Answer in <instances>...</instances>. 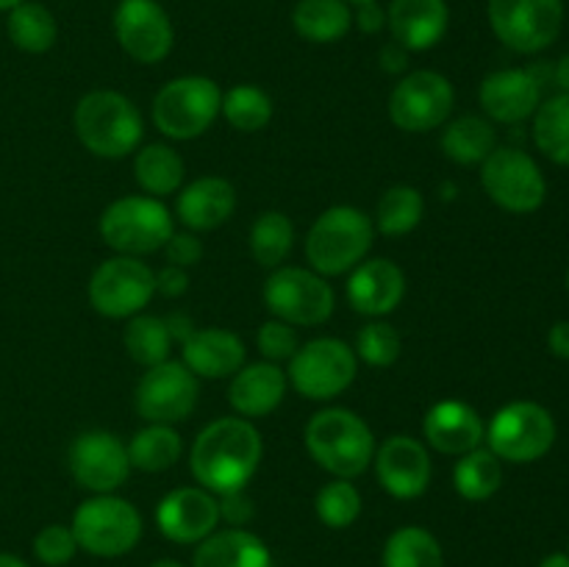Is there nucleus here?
Wrapping results in <instances>:
<instances>
[{
  "instance_id": "obj_39",
  "label": "nucleus",
  "mask_w": 569,
  "mask_h": 567,
  "mask_svg": "<svg viewBox=\"0 0 569 567\" xmlns=\"http://www.w3.org/2000/svg\"><path fill=\"white\" fill-rule=\"evenodd\" d=\"M222 117L231 122V128L242 133H256L270 126L272 120V100L264 89L239 83L222 94Z\"/></svg>"
},
{
  "instance_id": "obj_13",
  "label": "nucleus",
  "mask_w": 569,
  "mask_h": 567,
  "mask_svg": "<svg viewBox=\"0 0 569 567\" xmlns=\"http://www.w3.org/2000/svg\"><path fill=\"white\" fill-rule=\"evenodd\" d=\"M156 295V272L137 256H114L89 278V304L109 320L139 315Z\"/></svg>"
},
{
  "instance_id": "obj_32",
  "label": "nucleus",
  "mask_w": 569,
  "mask_h": 567,
  "mask_svg": "<svg viewBox=\"0 0 569 567\" xmlns=\"http://www.w3.org/2000/svg\"><path fill=\"white\" fill-rule=\"evenodd\" d=\"M181 450L183 442L176 428L167 422H150L128 442V459H131V467L142 472H164L181 459Z\"/></svg>"
},
{
  "instance_id": "obj_26",
  "label": "nucleus",
  "mask_w": 569,
  "mask_h": 567,
  "mask_svg": "<svg viewBox=\"0 0 569 567\" xmlns=\"http://www.w3.org/2000/svg\"><path fill=\"white\" fill-rule=\"evenodd\" d=\"M283 395H287V372L272 361H256L233 372L228 404L248 420V417H264L276 411Z\"/></svg>"
},
{
  "instance_id": "obj_6",
  "label": "nucleus",
  "mask_w": 569,
  "mask_h": 567,
  "mask_svg": "<svg viewBox=\"0 0 569 567\" xmlns=\"http://www.w3.org/2000/svg\"><path fill=\"white\" fill-rule=\"evenodd\" d=\"M78 548L100 559H117L137 548L142 539V515L137 506L117 495H94L72 515Z\"/></svg>"
},
{
  "instance_id": "obj_23",
  "label": "nucleus",
  "mask_w": 569,
  "mask_h": 567,
  "mask_svg": "<svg viewBox=\"0 0 569 567\" xmlns=\"http://www.w3.org/2000/svg\"><path fill=\"white\" fill-rule=\"evenodd\" d=\"M406 295V276L395 261L365 259L350 270L348 300L359 315L383 317L400 306Z\"/></svg>"
},
{
  "instance_id": "obj_54",
  "label": "nucleus",
  "mask_w": 569,
  "mask_h": 567,
  "mask_svg": "<svg viewBox=\"0 0 569 567\" xmlns=\"http://www.w3.org/2000/svg\"><path fill=\"white\" fill-rule=\"evenodd\" d=\"M150 567H183V565H181V561H176V559H156Z\"/></svg>"
},
{
  "instance_id": "obj_49",
  "label": "nucleus",
  "mask_w": 569,
  "mask_h": 567,
  "mask_svg": "<svg viewBox=\"0 0 569 567\" xmlns=\"http://www.w3.org/2000/svg\"><path fill=\"white\" fill-rule=\"evenodd\" d=\"M550 354L559 359H569V320H559L548 334Z\"/></svg>"
},
{
  "instance_id": "obj_36",
  "label": "nucleus",
  "mask_w": 569,
  "mask_h": 567,
  "mask_svg": "<svg viewBox=\"0 0 569 567\" xmlns=\"http://www.w3.org/2000/svg\"><path fill=\"white\" fill-rule=\"evenodd\" d=\"M422 215H426V200L420 189L400 183V187L387 189L378 200L376 226L383 237H406L420 226Z\"/></svg>"
},
{
  "instance_id": "obj_29",
  "label": "nucleus",
  "mask_w": 569,
  "mask_h": 567,
  "mask_svg": "<svg viewBox=\"0 0 569 567\" xmlns=\"http://www.w3.org/2000/svg\"><path fill=\"white\" fill-rule=\"evenodd\" d=\"M133 176H137V183L150 198H164V195L181 189L187 167H183L178 150H172L170 145L150 142L139 148L137 159H133Z\"/></svg>"
},
{
  "instance_id": "obj_2",
  "label": "nucleus",
  "mask_w": 569,
  "mask_h": 567,
  "mask_svg": "<svg viewBox=\"0 0 569 567\" xmlns=\"http://www.w3.org/2000/svg\"><path fill=\"white\" fill-rule=\"evenodd\" d=\"M76 137L89 153L100 159H122L142 142L144 120L137 103L114 89L87 92L72 115Z\"/></svg>"
},
{
  "instance_id": "obj_3",
  "label": "nucleus",
  "mask_w": 569,
  "mask_h": 567,
  "mask_svg": "<svg viewBox=\"0 0 569 567\" xmlns=\"http://www.w3.org/2000/svg\"><path fill=\"white\" fill-rule=\"evenodd\" d=\"M306 448L311 459L337 478H356L376 456L370 426L350 409H322L306 426Z\"/></svg>"
},
{
  "instance_id": "obj_15",
  "label": "nucleus",
  "mask_w": 569,
  "mask_h": 567,
  "mask_svg": "<svg viewBox=\"0 0 569 567\" xmlns=\"http://www.w3.org/2000/svg\"><path fill=\"white\" fill-rule=\"evenodd\" d=\"M198 376L183 361L148 367L137 384V411L148 422H181L198 406Z\"/></svg>"
},
{
  "instance_id": "obj_41",
  "label": "nucleus",
  "mask_w": 569,
  "mask_h": 567,
  "mask_svg": "<svg viewBox=\"0 0 569 567\" xmlns=\"http://www.w3.org/2000/svg\"><path fill=\"white\" fill-rule=\"evenodd\" d=\"M356 356L370 367H389L400 356V334L389 322L372 320L356 337Z\"/></svg>"
},
{
  "instance_id": "obj_37",
  "label": "nucleus",
  "mask_w": 569,
  "mask_h": 567,
  "mask_svg": "<svg viewBox=\"0 0 569 567\" xmlns=\"http://www.w3.org/2000/svg\"><path fill=\"white\" fill-rule=\"evenodd\" d=\"M122 342H126L128 356H131L137 365H142L144 370L170 359L172 337L164 317L142 315V311L133 315L131 322H128Z\"/></svg>"
},
{
  "instance_id": "obj_14",
  "label": "nucleus",
  "mask_w": 569,
  "mask_h": 567,
  "mask_svg": "<svg viewBox=\"0 0 569 567\" xmlns=\"http://www.w3.org/2000/svg\"><path fill=\"white\" fill-rule=\"evenodd\" d=\"M453 83L437 70L409 72L389 94V120L406 133H428L453 111Z\"/></svg>"
},
{
  "instance_id": "obj_7",
  "label": "nucleus",
  "mask_w": 569,
  "mask_h": 567,
  "mask_svg": "<svg viewBox=\"0 0 569 567\" xmlns=\"http://www.w3.org/2000/svg\"><path fill=\"white\" fill-rule=\"evenodd\" d=\"M222 111V92L206 76H181L167 81L153 100V122L164 137H200L214 126Z\"/></svg>"
},
{
  "instance_id": "obj_34",
  "label": "nucleus",
  "mask_w": 569,
  "mask_h": 567,
  "mask_svg": "<svg viewBox=\"0 0 569 567\" xmlns=\"http://www.w3.org/2000/svg\"><path fill=\"white\" fill-rule=\"evenodd\" d=\"M503 484V461L489 448L459 456L453 467V487L465 500H489Z\"/></svg>"
},
{
  "instance_id": "obj_42",
  "label": "nucleus",
  "mask_w": 569,
  "mask_h": 567,
  "mask_svg": "<svg viewBox=\"0 0 569 567\" xmlns=\"http://www.w3.org/2000/svg\"><path fill=\"white\" fill-rule=\"evenodd\" d=\"M78 539L72 534L70 526H61V523H50L42 531L33 537V556L42 561L44 567H64L76 559L78 554Z\"/></svg>"
},
{
  "instance_id": "obj_5",
  "label": "nucleus",
  "mask_w": 569,
  "mask_h": 567,
  "mask_svg": "<svg viewBox=\"0 0 569 567\" xmlns=\"http://www.w3.org/2000/svg\"><path fill=\"white\" fill-rule=\"evenodd\" d=\"M100 239L117 250V256L156 253L176 233L172 215L159 198L150 195H126L106 206L98 222Z\"/></svg>"
},
{
  "instance_id": "obj_33",
  "label": "nucleus",
  "mask_w": 569,
  "mask_h": 567,
  "mask_svg": "<svg viewBox=\"0 0 569 567\" xmlns=\"http://www.w3.org/2000/svg\"><path fill=\"white\" fill-rule=\"evenodd\" d=\"M383 567H445L439 539L422 526H403L387 537Z\"/></svg>"
},
{
  "instance_id": "obj_18",
  "label": "nucleus",
  "mask_w": 569,
  "mask_h": 567,
  "mask_svg": "<svg viewBox=\"0 0 569 567\" xmlns=\"http://www.w3.org/2000/svg\"><path fill=\"white\" fill-rule=\"evenodd\" d=\"M217 523H220V504L217 495L203 487L172 489L156 509L159 531L178 545H198L200 539L217 531Z\"/></svg>"
},
{
  "instance_id": "obj_48",
  "label": "nucleus",
  "mask_w": 569,
  "mask_h": 567,
  "mask_svg": "<svg viewBox=\"0 0 569 567\" xmlns=\"http://www.w3.org/2000/svg\"><path fill=\"white\" fill-rule=\"evenodd\" d=\"M409 64V50L398 42H389L381 48V67L387 72H403Z\"/></svg>"
},
{
  "instance_id": "obj_57",
  "label": "nucleus",
  "mask_w": 569,
  "mask_h": 567,
  "mask_svg": "<svg viewBox=\"0 0 569 567\" xmlns=\"http://www.w3.org/2000/svg\"><path fill=\"white\" fill-rule=\"evenodd\" d=\"M567 289H569V270H567Z\"/></svg>"
},
{
  "instance_id": "obj_30",
  "label": "nucleus",
  "mask_w": 569,
  "mask_h": 567,
  "mask_svg": "<svg viewBox=\"0 0 569 567\" xmlns=\"http://www.w3.org/2000/svg\"><path fill=\"white\" fill-rule=\"evenodd\" d=\"M6 31L14 48H20L22 53H48L50 48L59 39V22H56L53 11L44 3L37 0H22L20 6L9 11V20H6Z\"/></svg>"
},
{
  "instance_id": "obj_53",
  "label": "nucleus",
  "mask_w": 569,
  "mask_h": 567,
  "mask_svg": "<svg viewBox=\"0 0 569 567\" xmlns=\"http://www.w3.org/2000/svg\"><path fill=\"white\" fill-rule=\"evenodd\" d=\"M0 567H31V565H28V561H22L20 556L3 554V550H0Z\"/></svg>"
},
{
  "instance_id": "obj_45",
  "label": "nucleus",
  "mask_w": 569,
  "mask_h": 567,
  "mask_svg": "<svg viewBox=\"0 0 569 567\" xmlns=\"http://www.w3.org/2000/svg\"><path fill=\"white\" fill-rule=\"evenodd\" d=\"M217 504H220V520H226L231 528H244L253 517V500L248 498L244 489L217 495Z\"/></svg>"
},
{
  "instance_id": "obj_22",
  "label": "nucleus",
  "mask_w": 569,
  "mask_h": 567,
  "mask_svg": "<svg viewBox=\"0 0 569 567\" xmlns=\"http://www.w3.org/2000/svg\"><path fill=\"white\" fill-rule=\"evenodd\" d=\"M422 431H426L428 445L439 454L465 456L481 448L487 428H483L481 415L470 404L448 398L428 409Z\"/></svg>"
},
{
  "instance_id": "obj_40",
  "label": "nucleus",
  "mask_w": 569,
  "mask_h": 567,
  "mask_svg": "<svg viewBox=\"0 0 569 567\" xmlns=\"http://www.w3.org/2000/svg\"><path fill=\"white\" fill-rule=\"evenodd\" d=\"M317 517L322 526L328 528H348L359 520L361 515V495L348 478H337V481L326 484L317 493L315 500Z\"/></svg>"
},
{
  "instance_id": "obj_8",
  "label": "nucleus",
  "mask_w": 569,
  "mask_h": 567,
  "mask_svg": "<svg viewBox=\"0 0 569 567\" xmlns=\"http://www.w3.org/2000/svg\"><path fill=\"white\" fill-rule=\"evenodd\" d=\"M483 439L500 461L528 465V461L542 459L553 448L556 420L542 404L515 400V404H506L503 409L495 411Z\"/></svg>"
},
{
  "instance_id": "obj_31",
  "label": "nucleus",
  "mask_w": 569,
  "mask_h": 567,
  "mask_svg": "<svg viewBox=\"0 0 569 567\" xmlns=\"http://www.w3.org/2000/svg\"><path fill=\"white\" fill-rule=\"evenodd\" d=\"M495 148H498V133H495L492 122L483 117L465 115L442 131V150L456 165H483V159Z\"/></svg>"
},
{
  "instance_id": "obj_52",
  "label": "nucleus",
  "mask_w": 569,
  "mask_h": 567,
  "mask_svg": "<svg viewBox=\"0 0 569 567\" xmlns=\"http://www.w3.org/2000/svg\"><path fill=\"white\" fill-rule=\"evenodd\" d=\"M539 567H569V554H550L539 561Z\"/></svg>"
},
{
  "instance_id": "obj_43",
  "label": "nucleus",
  "mask_w": 569,
  "mask_h": 567,
  "mask_svg": "<svg viewBox=\"0 0 569 567\" xmlns=\"http://www.w3.org/2000/svg\"><path fill=\"white\" fill-rule=\"evenodd\" d=\"M256 345H259L261 356H264L267 361L278 365V361L292 359L295 350L300 348V339H298V331H295L289 322L267 320L261 322L259 334H256Z\"/></svg>"
},
{
  "instance_id": "obj_12",
  "label": "nucleus",
  "mask_w": 569,
  "mask_h": 567,
  "mask_svg": "<svg viewBox=\"0 0 569 567\" xmlns=\"http://www.w3.org/2000/svg\"><path fill=\"white\" fill-rule=\"evenodd\" d=\"M481 183L492 203L511 215H531L548 198L542 170L520 148H495L481 165Z\"/></svg>"
},
{
  "instance_id": "obj_44",
  "label": "nucleus",
  "mask_w": 569,
  "mask_h": 567,
  "mask_svg": "<svg viewBox=\"0 0 569 567\" xmlns=\"http://www.w3.org/2000/svg\"><path fill=\"white\" fill-rule=\"evenodd\" d=\"M161 250L167 253V265L183 267V270H187V267H194L200 259H203V242L194 237V231L172 233Z\"/></svg>"
},
{
  "instance_id": "obj_16",
  "label": "nucleus",
  "mask_w": 569,
  "mask_h": 567,
  "mask_svg": "<svg viewBox=\"0 0 569 567\" xmlns=\"http://www.w3.org/2000/svg\"><path fill=\"white\" fill-rule=\"evenodd\" d=\"M114 37L122 53L139 64H159L176 44V28L156 0H120L114 11Z\"/></svg>"
},
{
  "instance_id": "obj_28",
  "label": "nucleus",
  "mask_w": 569,
  "mask_h": 567,
  "mask_svg": "<svg viewBox=\"0 0 569 567\" xmlns=\"http://www.w3.org/2000/svg\"><path fill=\"white\" fill-rule=\"evenodd\" d=\"M295 33L306 42L331 44L348 37L353 11L345 0H298L292 11Z\"/></svg>"
},
{
  "instance_id": "obj_51",
  "label": "nucleus",
  "mask_w": 569,
  "mask_h": 567,
  "mask_svg": "<svg viewBox=\"0 0 569 567\" xmlns=\"http://www.w3.org/2000/svg\"><path fill=\"white\" fill-rule=\"evenodd\" d=\"M553 78H556V87L561 89V94H569V53H565L559 61H556Z\"/></svg>"
},
{
  "instance_id": "obj_19",
  "label": "nucleus",
  "mask_w": 569,
  "mask_h": 567,
  "mask_svg": "<svg viewBox=\"0 0 569 567\" xmlns=\"http://www.w3.org/2000/svg\"><path fill=\"white\" fill-rule=\"evenodd\" d=\"M378 484L398 500H415L431 484V456L420 439L395 434L376 450Z\"/></svg>"
},
{
  "instance_id": "obj_56",
  "label": "nucleus",
  "mask_w": 569,
  "mask_h": 567,
  "mask_svg": "<svg viewBox=\"0 0 569 567\" xmlns=\"http://www.w3.org/2000/svg\"><path fill=\"white\" fill-rule=\"evenodd\" d=\"M348 6H365V3H376V0H345Z\"/></svg>"
},
{
  "instance_id": "obj_47",
  "label": "nucleus",
  "mask_w": 569,
  "mask_h": 567,
  "mask_svg": "<svg viewBox=\"0 0 569 567\" xmlns=\"http://www.w3.org/2000/svg\"><path fill=\"white\" fill-rule=\"evenodd\" d=\"M353 22L359 26L361 33H378L387 28V9L381 3H365V6H356V14Z\"/></svg>"
},
{
  "instance_id": "obj_46",
  "label": "nucleus",
  "mask_w": 569,
  "mask_h": 567,
  "mask_svg": "<svg viewBox=\"0 0 569 567\" xmlns=\"http://www.w3.org/2000/svg\"><path fill=\"white\" fill-rule=\"evenodd\" d=\"M189 289V272L183 267L167 265L156 272V292L164 298H181Z\"/></svg>"
},
{
  "instance_id": "obj_10",
  "label": "nucleus",
  "mask_w": 569,
  "mask_h": 567,
  "mask_svg": "<svg viewBox=\"0 0 569 567\" xmlns=\"http://www.w3.org/2000/svg\"><path fill=\"white\" fill-rule=\"evenodd\" d=\"M356 350L333 337L311 339L289 359V381L309 400H331L342 395L356 381Z\"/></svg>"
},
{
  "instance_id": "obj_9",
  "label": "nucleus",
  "mask_w": 569,
  "mask_h": 567,
  "mask_svg": "<svg viewBox=\"0 0 569 567\" xmlns=\"http://www.w3.org/2000/svg\"><path fill=\"white\" fill-rule=\"evenodd\" d=\"M487 17L506 48L533 56L561 37L565 0H487Z\"/></svg>"
},
{
  "instance_id": "obj_38",
  "label": "nucleus",
  "mask_w": 569,
  "mask_h": 567,
  "mask_svg": "<svg viewBox=\"0 0 569 567\" xmlns=\"http://www.w3.org/2000/svg\"><path fill=\"white\" fill-rule=\"evenodd\" d=\"M295 226L283 211H264L250 228V253L261 267H281L292 253Z\"/></svg>"
},
{
  "instance_id": "obj_20",
  "label": "nucleus",
  "mask_w": 569,
  "mask_h": 567,
  "mask_svg": "<svg viewBox=\"0 0 569 567\" xmlns=\"http://www.w3.org/2000/svg\"><path fill=\"white\" fill-rule=\"evenodd\" d=\"M478 100H481L489 120L515 126V122L537 115L539 103H542V87H539V78L531 70L506 67V70L483 78L481 89H478Z\"/></svg>"
},
{
  "instance_id": "obj_1",
  "label": "nucleus",
  "mask_w": 569,
  "mask_h": 567,
  "mask_svg": "<svg viewBox=\"0 0 569 567\" xmlns=\"http://www.w3.org/2000/svg\"><path fill=\"white\" fill-rule=\"evenodd\" d=\"M264 456L259 428L244 417H222L198 434L189 454L194 481L214 495L248 487Z\"/></svg>"
},
{
  "instance_id": "obj_21",
  "label": "nucleus",
  "mask_w": 569,
  "mask_h": 567,
  "mask_svg": "<svg viewBox=\"0 0 569 567\" xmlns=\"http://www.w3.org/2000/svg\"><path fill=\"white\" fill-rule=\"evenodd\" d=\"M448 26V0H392L387 9L392 42L403 44L409 53H422L442 42Z\"/></svg>"
},
{
  "instance_id": "obj_11",
  "label": "nucleus",
  "mask_w": 569,
  "mask_h": 567,
  "mask_svg": "<svg viewBox=\"0 0 569 567\" xmlns=\"http://www.w3.org/2000/svg\"><path fill=\"white\" fill-rule=\"evenodd\" d=\"M264 304L289 326H320L333 315V289L320 272L306 267H276L264 281Z\"/></svg>"
},
{
  "instance_id": "obj_17",
  "label": "nucleus",
  "mask_w": 569,
  "mask_h": 567,
  "mask_svg": "<svg viewBox=\"0 0 569 567\" xmlns=\"http://www.w3.org/2000/svg\"><path fill=\"white\" fill-rule=\"evenodd\" d=\"M70 472L78 487L109 495L126 484L131 472L128 445L109 431H87L70 445Z\"/></svg>"
},
{
  "instance_id": "obj_35",
  "label": "nucleus",
  "mask_w": 569,
  "mask_h": 567,
  "mask_svg": "<svg viewBox=\"0 0 569 567\" xmlns=\"http://www.w3.org/2000/svg\"><path fill=\"white\" fill-rule=\"evenodd\" d=\"M533 142L550 161L569 167V94L539 103L533 115Z\"/></svg>"
},
{
  "instance_id": "obj_25",
  "label": "nucleus",
  "mask_w": 569,
  "mask_h": 567,
  "mask_svg": "<svg viewBox=\"0 0 569 567\" xmlns=\"http://www.w3.org/2000/svg\"><path fill=\"white\" fill-rule=\"evenodd\" d=\"M181 350L183 365L198 378H228L244 365V342L228 328H194Z\"/></svg>"
},
{
  "instance_id": "obj_24",
  "label": "nucleus",
  "mask_w": 569,
  "mask_h": 567,
  "mask_svg": "<svg viewBox=\"0 0 569 567\" xmlns=\"http://www.w3.org/2000/svg\"><path fill=\"white\" fill-rule=\"evenodd\" d=\"M233 209H237V189L228 178L220 176H203L192 181L189 187H183L176 203L178 220L194 233L226 226Z\"/></svg>"
},
{
  "instance_id": "obj_4",
  "label": "nucleus",
  "mask_w": 569,
  "mask_h": 567,
  "mask_svg": "<svg viewBox=\"0 0 569 567\" xmlns=\"http://www.w3.org/2000/svg\"><path fill=\"white\" fill-rule=\"evenodd\" d=\"M372 220L356 206H331L306 237V259L322 278L345 276L367 259L372 248Z\"/></svg>"
},
{
  "instance_id": "obj_55",
  "label": "nucleus",
  "mask_w": 569,
  "mask_h": 567,
  "mask_svg": "<svg viewBox=\"0 0 569 567\" xmlns=\"http://www.w3.org/2000/svg\"><path fill=\"white\" fill-rule=\"evenodd\" d=\"M22 0H0V11H11L14 6H20Z\"/></svg>"
},
{
  "instance_id": "obj_50",
  "label": "nucleus",
  "mask_w": 569,
  "mask_h": 567,
  "mask_svg": "<svg viewBox=\"0 0 569 567\" xmlns=\"http://www.w3.org/2000/svg\"><path fill=\"white\" fill-rule=\"evenodd\" d=\"M167 320V328H170V337H172V342H183V339L189 337V334L194 331V326H192V320H189L187 315H181V311H176V315H170V317H164Z\"/></svg>"
},
{
  "instance_id": "obj_27",
  "label": "nucleus",
  "mask_w": 569,
  "mask_h": 567,
  "mask_svg": "<svg viewBox=\"0 0 569 567\" xmlns=\"http://www.w3.org/2000/svg\"><path fill=\"white\" fill-rule=\"evenodd\" d=\"M192 567H272V554L248 528H226L200 539Z\"/></svg>"
}]
</instances>
